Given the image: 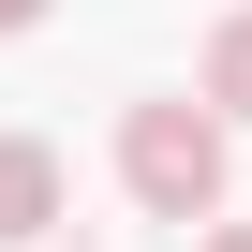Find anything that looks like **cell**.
I'll list each match as a JSON object with an SVG mask.
<instances>
[{"label":"cell","instance_id":"obj_1","mask_svg":"<svg viewBox=\"0 0 252 252\" xmlns=\"http://www.w3.org/2000/svg\"><path fill=\"white\" fill-rule=\"evenodd\" d=\"M222 134H237V119L208 89L134 104V119H119V193H134L149 222H222Z\"/></svg>","mask_w":252,"mask_h":252},{"label":"cell","instance_id":"obj_2","mask_svg":"<svg viewBox=\"0 0 252 252\" xmlns=\"http://www.w3.org/2000/svg\"><path fill=\"white\" fill-rule=\"evenodd\" d=\"M60 208H74L60 149H45V134H0V252H30V237H45Z\"/></svg>","mask_w":252,"mask_h":252},{"label":"cell","instance_id":"obj_3","mask_svg":"<svg viewBox=\"0 0 252 252\" xmlns=\"http://www.w3.org/2000/svg\"><path fill=\"white\" fill-rule=\"evenodd\" d=\"M193 89H208L222 119H252V0H237V15L208 30V74H193Z\"/></svg>","mask_w":252,"mask_h":252},{"label":"cell","instance_id":"obj_4","mask_svg":"<svg viewBox=\"0 0 252 252\" xmlns=\"http://www.w3.org/2000/svg\"><path fill=\"white\" fill-rule=\"evenodd\" d=\"M15 30H45V0H0V45H15Z\"/></svg>","mask_w":252,"mask_h":252},{"label":"cell","instance_id":"obj_5","mask_svg":"<svg viewBox=\"0 0 252 252\" xmlns=\"http://www.w3.org/2000/svg\"><path fill=\"white\" fill-rule=\"evenodd\" d=\"M208 252H252V222H208Z\"/></svg>","mask_w":252,"mask_h":252}]
</instances>
